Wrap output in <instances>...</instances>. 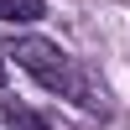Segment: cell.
Here are the masks:
<instances>
[{
    "mask_svg": "<svg viewBox=\"0 0 130 130\" xmlns=\"http://www.w3.org/2000/svg\"><path fill=\"white\" fill-rule=\"evenodd\" d=\"M5 57L16 62L21 73H31L42 89H52V94H62V99H73L78 109H89V115L104 109V89L94 83V73L83 68L68 47H57V42H47V37H16V42L5 47Z\"/></svg>",
    "mask_w": 130,
    "mask_h": 130,
    "instance_id": "1",
    "label": "cell"
},
{
    "mask_svg": "<svg viewBox=\"0 0 130 130\" xmlns=\"http://www.w3.org/2000/svg\"><path fill=\"white\" fill-rule=\"evenodd\" d=\"M0 125H10V130H47V115L26 109V104L10 99V94H0Z\"/></svg>",
    "mask_w": 130,
    "mask_h": 130,
    "instance_id": "2",
    "label": "cell"
},
{
    "mask_svg": "<svg viewBox=\"0 0 130 130\" xmlns=\"http://www.w3.org/2000/svg\"><path fill=\"white\" fill-rule=\"evenodd\" d=\"M42 0H0V21H10V26H31V21H42Z\"/></svg>",
    "mask_w": 130,
    "mask_h": 130,
    "instance_id": "3",
    "label": "cell"
}]
</instances>
